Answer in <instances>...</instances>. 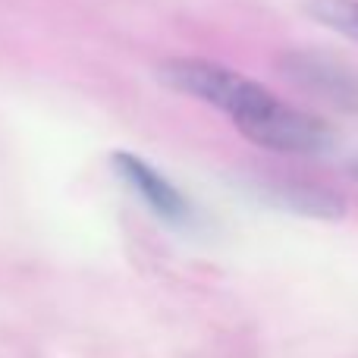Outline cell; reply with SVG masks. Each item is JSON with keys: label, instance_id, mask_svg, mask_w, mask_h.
<instances>
[{"label": "cell", "instance_id": "1", "mask_svg": "<svg viewBox=\"0 0 358 358\" xmlns=\"http://www.w3.org/2000/svg\"><path fill=\"white\" fill-rule=\"evenodd\" d=\"M157 79L179 94L201 101L227 113L233 126L258 148L273 155H324L334 145V132L315 113L286 104L261 82L201 57H173L157 66Z\"/></svg>", "mask_w": 358, "mask_h": 358}, {"label": "cell", "instance_id": "2", "mask_svg": "<svg viewBox=\"0 0 358 358\" xmlns=\"http://www.w3.org/2000/svg\"><path fill=\"white\" fill-rule=\"evenodd\" d=\"M110 167L117 173L120 182H126L138 195V201L151 210L155 217H161L170 227H189L195 220L189 198L170 182L155 164H148L145 157L132 155V151H113Z\"/></svg>", "mask_w": 358, "mask_h": 358}, {"label": "cell", "instance_id": "3", "mask_svg": "<svg viewBox=\"0 0 358 358\" xmlns=\"http://www.w3.org/2000/svg\"><path fill=\"white\" fill-rule=\"evenodd\" d=\"M283 73L296 82L299 88L330 101L334 107L358 113V76L355 69L343 66L340 60L324 54H308V50H292L280 57Z\"/></svg>", "mask_w": 358, "mask_h": 358}, {"label": "cell", "instance_id": "4", "mask_svg": "<svg viewBox=\"0 0 358 358\" xmlns=\"http://www.w3.org/2000/svg\"><path fill=\"white\" fill-rule=\"evenodd\" d=\"M267 198L280 208H289L305 217H321V220H340L346 214V201L336 192L315 182H271Z\"/></svg>", "mask_w": 358, "mask_h": 358}, {"label": "cell", "instance_id": "5", "mask_svg": "<svg viewBox=\"0 0 358 358\" xmlns=\"http://www.w3.org/2000/svg\"><path fill=\"white\" fill-rule=\"evenodd\" d=\"M308 13L321 25L358 41V0H311Z\"/></svg>", "mask_w": 358, "mask_h": 358}, {"label": "cell", "instance_id": "6", "mask_svg": "<svg viewBox=\"0 0 358 358\" xmlns=\"http://www.w3.org/2000/svg\"><path fill=\"white\" fill-rule=\"evenodd\" d=\"M349 173H352V179L358 182V155L352 157V161H349Z\"/></svg>", "mask_w": 358, "mask_h": 358}]
</instances>
